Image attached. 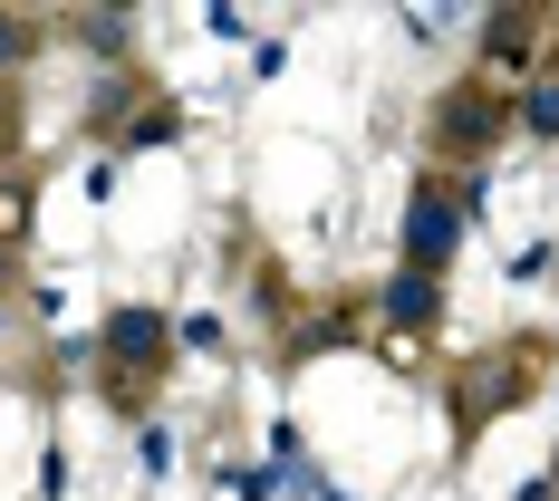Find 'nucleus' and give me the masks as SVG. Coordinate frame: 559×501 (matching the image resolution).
Returning <instances> with one entry per match:
<instances>
[{
  "label": "nucleus",
  "instance_id": "423d86ee",
  "mask_svg": "<svg viewBox=\"0 0 559 501\" xmlns=\"http://www.w3.org/2000/svg\"><path fill=\"white\" fill-rule=\"evenodd\" d=\"M521 126H531V135H559V77H540V87L521 97Z\"/></svg>",
  "mask_w": 559,
  "mask_h": 501
},
{
  "label": "nucleus",
  "instance_id": "7ed1b4c3",
  "mask_svg": "<svg viewBox=\"0 0 559 501\" xmlns=\"http://www.w3.org/2000/svg\"><path fill=\"white\" fill-rule=\"evenodd\" d=\"M107 357L116 367H155V357H165V319H155V309H116L107 319Z\"/></svg>",
  "mask_w": 559,
  "mask_h": 501
},
{
  "label": "nucleus",
  "instance_id": "0eeeda50",
  "mask_svg": "<svg viewBox=\"0 0 559 501\" xmlns=\"http://www.w3.org/2000/svg\"><path fill=\"white\" fill-rule=\"evenodd\" d=\"M39 49V29H29V20H20V10H0V68H20V58Z\"/></svg>",
  "mask_w": 559,
  "mask_h": 501
},
{
  "label": "nucleus",
  "instance_id": "f257e3e1",
  "mask_svg": "<svg viewBox=\"0 0 559 501\" xmlns=\"http://www.w3.org/2000/svg\"><path fill=\"white\" fill-rule=\"evenodd\" d=\"M453 241H463V203L435 193V183H415V203H405V271H444Z\"/></svg>",
  "mask_w": 559,
  "mask_h": 501
},
{
  "label": "nucleus",
  "instance_id": "39448f33",
  "mask_svg": "<svg viewBox=\"0 0 559 501\" xmlns=\"http://www.w3.org/2000/svg\"><path fill=\"white\" fill-rule=\"evenodd\" d=\"M78 49L116 58V49H126V10H78Z\"/></svg>",
  "mask_w": 559,
  "mask_h": 501
},
{
  "label": "nucleus",
  "instance_id": "20e7f679",
  "mask_svg": "<svg viewBox=\"0 0 559 501\" xmlns=\"http://www.w3.org/2000/svg\"><path fill=\"white\" fill-rule=\"evenodd\" d=\"M435 309H444L435 271H395L386 279V319H395V329H435Z\"/></svg>",
  "mask_w": 559,
  "mask_h": 501
},
{
  "label": "nucleus",
  "instance_id": "f03ea898",
  "mask_svg": "<svg viewBox=\"0 0 559 501\" xmlns=\"http://www.w3.org/2000/svg\"><path fill=\"white\" fill-rule=\"evenodd\" d=\"M435 126H444V145H492V135L511 126V107L492 97V87H483V77H463L444 107H435Z\"/></svg>",
  "mask_w": 559,
  "mask_h": 501
}]
</instances>
